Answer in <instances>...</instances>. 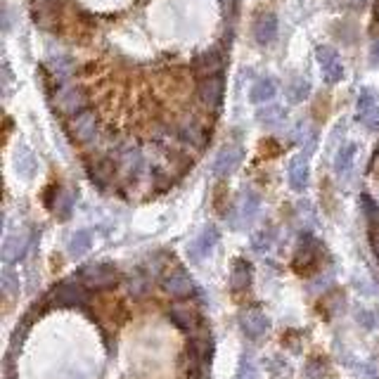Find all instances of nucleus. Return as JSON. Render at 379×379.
<instances>
[{"instance_id":"nucleus-22","label":"nucleus","mask_w":379,"mask_h":379,"mask_svg":"<svg viewBox=\"0 0 379 379\" xmlns=\"http://www.w3.org/2000/svg\"><path fill=\"white\" fill-rule=\"evenodd\" d=\"M249 285H251V263L244 261V258H237L230 270V290L235 294H239L249 290Z\"/></svg>"},{"instance_id":"nucleus-27","label":"nucleus","mask_w":379,"mask_h":379,"mask_svg":"<svg viewBox=\"0 0 379 379\" xmlns=\"http://www.w3.org/2000/svg\"><path fill=\"white\" fill-rule=\"evenodd\" d=\"M36 168H38V159L34 156L31 149L20 147V152H17V171H20V176L31 178L36 173Z\"/></svg>"},{"instance_id":"nucleus-4","label":"nucleus","mask_w":379,"mask_h":379,"mask_svg":"<svg viewBox=\"0 0 379 379\" xmlns=\"http://www.w3.org/2000/svg\"><path fill=\"white\" fill-rule=\"evenodd\" d=\"M47 302L55 306H86L88 292L81 280H64L55 285L47 294Z\"/></svg>"},{"instance_id":"nucleus-21","label":"nucleus","mask_w":379,"mask_h":379,"mask_svg":"<svg viewBox=\"0 0 379 379\" xmlns=\"http://www.w3.org/2000/svg\"><path fill=\"white\" fill-rule=\"evenodd\" d=\"M168 318H171L180 329H185V332H195V329L200 327V315H197V311L192 309V306H185V304L171 306Z\"/></svg>"},{"instance_id":"nucleus-26","label":"nucleus","mask_w":379,"mask_h":379,"mask_svg":"<svg viewBox=\"0 0 379 379\" xmlns=\"http://www.w3.org/2000/svg\"><path fill=\"white\" fill-rule=\"evenodd\" d=\"M27 249H29V237H27V235H12V237L5 239V244H3V258L8 263L20 261V258L27 254Z\"/></svg>"},{"instance_id":"nucleus-28","label":"nucleus","mask_w":379,"mask_h":379,"mask_svg":"<svg viewBox=\"0 0 379 379\" xmlns=\"http://www.w3.org/2000/svg\"><path fill=\"white\" fill-rule=\"evenodd\" d=\"M168 164H171V171H176V176H183L185 171L192 168V156L183 149H168Z\"/></svg>"},{"instance_id":"nucleus-9","label":"nucleus","mask_w":379,"mask_h":379,"mask_svg":"<svg viewBox=\"0 0 379 379\" xmlns=\"http://www.w3.org/2000/svg\"><path fill=\"white\" fill-rule=\"evenodd\" d=\"M119 173V161L117 156H100V159L88 164V178L93 180V185H98L100 190H107L117 180Z\"/></svg>"},{"instance_id":"nucleus-30","label":"nucleus","mask_w":379,"mask_h":379,"mask_svg":"<svg viewBox=\"0 0 379 379\" xmlns=\"http://www.w3.org/2000/svg\"><path fill=\"white\" fill-rule=\"evenodd\" d=\"M90 244H93V235H90L88 230H78L71 235V239H69V254L71 256H83L86 251L90 249Z\"/></svg>"},{"instance_id":"nucleus-32","label":"nucleus","mask_w":379,"mask_h":379,"mask_svg":"<svg viewBox=\"0 0 379 379\" xmlns=\"http://www.w3.org/2000/svg\"><path fill=\"white\" fill-rule=\"evenodd\" d=\"M309 93H311V86H309V81H304V78H294L290 86H287V95H290L292 102H304L309 98Z\"/></svg>"},{"instance_id":"nucleus-29","label":"nucleus","mask_w":379,"mask_h":379,"mask_svg":"<svg viewBox=\"0 0 379 379\" xmlns=\"http://www.w3.org/2000/svg\"><path fill=\"white\" fill-rule=\"evenodd\" d=\"M256 119L261 121L263 126H278L282 119H285V110H282L280 105H266V107H258L256 112Z\"/></svg>"},{"instance_id":"nucleus-20","label":"nucleus","mask_w":379,"mask_h":379,"mask_svg":"<svg viewBox=\"0 0 379 379\" xmlns=\"http://www.w3.org/2000/svg\"><path fill=\"white\" fill-rule=\"evenodd\" d=\"M309 156L306 154H299L292 159L290 164V188L294 192H304L306 188H309Z\"/></svg>"},{"instance_id":"nucleus-5","label":"nucleus","mask_w":379,"mask_h":379,"mask_svg":"<svg viewBox=\"0 0 379 379\" xmlns=\"http://www.w3.org/2000/svg\"><path fill=\"white\" fill-rule=\"evenodd\" d=\"M223 69H225V52L218 50V47L204 50L192 59V71H195L197 78L221 76L223 74Z\"/></svg>"},{"instance_id":"nucleus-42","label":"nucleus","mask_w":379,"mask_h":379,"mask_svg":"<svg viewBox=\"0 0 379 379\" xmlns=\"http://www.w3.org/2000/svg\"><path fill=\"white\" fill-rule=\"evenodd\" d=\"M353 3H365V0H353Z\"/></svg>"},{"instance_id":"nucleus-14","label":"nucleus","mask_w":379,"mask_h":379,"mask_svg":"<svg viewBox=\"0 0 379 379\" xmlns=\"http://www.w3.org/2000/svg\"><path fill=\"white\" fill-rule=\"evenodd\" d=\"M358 121L370 131L379 128V100L372 90L363 88L358 98Z\"/></svg>"},{"instance_id":"nucleus-19","label":"nucleus","mask_w":379,"mask_h":379,"mask_svg":"<svg viewBox=\"0 0 379 379\" xmlns=\"http://www.w3.org/2000/svg\"><path fill=\"white\" fill-rule=\"evenodd\" d=\"M239 325H242V332L249 336V339H261L270 329V318L261 311H246L244 315L239 318Z\"/></svg>"},{"instance_id":"nucleus-17","label":"nucleus","mask_w":379,"mask_h":379,"mask_svg":"<svg viewBox=\"0 0 379 379\" xmlns=\"http://www.w3.org/2000/svg\"><path fill=\"white\" fill-rule=\"evenodd\" d=\"M117 161H119V171L128 173L131 180H135L145 168V159H142V152L138 147H121L117 152Z\"/></svg>"},{"instance_id":"nucleus-8","label":"nucleus","mask_w":379,"mask_h":379,"mask_svg":"<svg viewBox=\"0 0 379 379\" xmlns=\"http://www.w3.org/2000/svg\"><path fill=\"white\" fill-rule=\"evenodd\" d=\"M197 98L209 112L218 114L221 105H223V74L200 78V88H197Z\"/></svg>"},{"instance_id":"nucleus-15","label":"nucleus","mask_w":379,"mask_h":379,"mask_svg":"<svg viewBox=\"0 0 379 379\" xmlns=\"http://www.w3.org/2000/svg\"><path fill=\"white\" fill-rule=\"evenodd\" d=\"M242 159H244V152H242V147H237V145H225L223 149H221L218 154H216V159H214V173L218 178H225V176H230V173H235L239 168V164H242Z\"/></svg>"},{"instance_id":"nucleus-11","label":"nucleus","mask_w":379,"mask_h":379,"mask_svg":"<svg viewBox=\"0 0 379 379\" xmlns=\"http://www.w3.org/2000/svg\"><path fill=\"white\" fill-rule=\"evenodd\" d=\"M315 57H318V64H320L322 69V78L332 86V83H339L341 76H344V64H341L339 55H336V50L327 45H320L315 50Z\"/></svg>"},{"instance_id":"nucleus-41","label":"nucleus","mask_w":379,"mask_h":379,"mask_svg":"<svg viewBox=\"0 0 379 379\" xmlns=\"http://www.w3.org/2000/svg\"><path fill=\"white\" fill-rule=\"evenodd\" d=\"M375 22H379V0H377V5H375Z\"/></svg>"},{"instance_id":"nucleus-6","label":"nucleus","mask_w":379,"mask_h":379,"mask_svg":"<svg viewBox=\"0 0 379 379\" xmlns=\"http://www.w3.org/2000/svg\"><path fill=\"white\" fill-rule=\"evenodd\" d=\"M258 209H261V197H258L254 190L242 192V200H239L237 207L230 211V225L235 228V230L249 225L251 221L258 216Z\"/></svg>"},{"instance_id":"nucleus-35","label":"nucleus","mask_w":379,"mask_h":379,"mask_svg":"<svg viewBox=\"0 0 379 379\" xmlns=\"http://www.w3.org/2000/svg\"><path fill=\"white\" fill-rule=\"evenodd\" d=\"M360 204H363V211H365V216H368L370 223L379 225V204L372 200V197H368V195L360 197Z\"/></svg>"},{"instance_id":"nucleus-33","label":"nucleus","mask_w":379,"mask_h":379,"mask_svg":"<svg viewBox=\"0 0 379 379\" xmlns=\"http://www.w3.org/2000/svg\"><path fill=\"white\" fill-rule=\"evenodd\" d=\"M237 379H258V370H256V365H254V358H251V353H244L242 360H239Z\"/></svg>"},{"instance_id":"nucleus-38","label":"nucleus","mask_w":379,"mask_h":379,"mask_svg":"<svg viewBox=\"0 0 379 379\" xmlns=\"http://www.w3.org/2000/svg\"><path fill=\"white\" fill-rule=\"evenodd\" d=\"M370 244H372V251H375V256L379 258V225L370 228Z\"/></svg>"},{"instance_id":"nucleus-40","label":"nucleus","mask_w":379,"mask_h":379,"mask_svg":"<svg viewBox=\"0 0 379 379\" xmlns=\"http://www.w3.org/2000/svg\"><path fill=\"white\" fill-rule=\"evenodd\" d=\"M221 5H223V8H225V10L232 15V12H235V8H237V0H221Z\"/></svg>"},{"instance_id":"nucleus-23","label":"nucleus","mask_w":379,"mask_h":379,"mask_svg":"<svg viewBox=\"0 0 379 379\" xmlns=\"http://www.w3.org/2000/svg\"><path fill=\"white\" fill-rule=\"evenodd\" d=\"M275 93H278V83H275L273 78L263 76L254 81V86L249 90V100L254 102V105H266L268 100L275 98Z\"/></svg>"},{"instance_id":"nucleus-16","label":"nucleus","mask_w":379,"mask_h":379,"mask_svg":"<svg viewBox=\"0 0 379 379\" xmlns=\"http://www.w3.org/2000/svg\"><path fill=\"white\" fill-rule=\"evenodd\" d=\"M251 29H254V38L258 45H270L278 36V17L273 12H261Z\"/></svg>"},{"instance_id":"nucleus-2","label":"nucleus","mask_w":379,"mask_h":379,"mask_svg":"<svg viewBox=\"0 0 379 379\" xmlns=\"http://www.w3.org/2000/svg\"><path fill=\"white\" fill-rule=\"evenodd\" d=\"M78 280L88 290H110L119 282V270L112 263H88L78 270Z\"/></svg>"},{"instance_id":"nucleus-31","label":"nucleus","mask_w":379,"mask_h":379,"mask_svg":"<svg viewBox=\"0 0 379 379\" xmlns=\"http://www.w3.org/2000/svg\"><path fill=\"white\" fill-rule=\"evenodd\" d=\"M52 209H55V214L59 216V218L67 221L71 216V209H74V195L67 190H59L55 195V204H52Z\"/></svg>"},{"instance_id":"nucleus-34","label":"nucleus","mask_w":379,"mask_h":379,"mask_svg":"<svg viewBox=\"0 0 379 379\" xmlns=\"http://www.w3.org/2000/svg\"><path fill=\"white\" fill-rule=\"evenodd\" d=\"M273 239H275V230H273V228H268V230H261V232L254 235L251 246H254L256 251H268L270 246H273Z\"/></svg>"},{"instance_id":"nucleus-36","label":"nucleus","mask_w":379,"mask_h":379,"mask_svg":"<svg viewBox=\"0 0 379 379\" xmlns=\"http://www.w3.org/2000/svg\"><path fill=\"white\" fill-rule=\"evenodd\" d=\"M128 290L133 297H142V294L147 292V278L142 273H135V275H131V280H128Z\"/></svg>"},{"instance_id":"nucleus-1","label":"nucleus","mask_w":379,"mask_h":379,"mask_svg":"<svg viewBox=\"0 0 379 379\" xmlns=\"http://www.w3.org/2000/svg\"><path fill=\"white\" fill-rule=\"evenodd\" d=\"M320 256H322V244L318 242L313 235H302V242H299V249L294 254V270L304 278L315 273L320 268Z\"/></svg>"},{"instance_id":"nucleus-18","label":"nucleus","mask_w":379,"mask_h":379,"mask_svg":"<svg viewBox=\"0 0 379 379\" xmlns=\"http://www.w3.org/2000/svg\"><path fill=\"white\" fill-rule=\"evenodd\" d=\"M188 356L192 360L195 368H204L207 363H211V356H214V339L211 334H202V336H195L188 346Z\"/></svg>"},{"instance_id":"nucleus-13","label":"nucleus","mask_w":379,"mask_h":379,"mask_svg":"<svg viewBox=\"0 0 379 379\" xmlns=\"http://www.w3.org/2000/svg\"><path fill=\"white\" fill-rule=\"evenodd\" d=\"M218 239H221V232H218V228L216 225H207L204 230L197 235L195 239L190 242L188 246V256H190V261H202L204 256H209L214 251V246L218 244Z\"/></svg>"},{"instance_id":"nucleus-10","label":"nucleus","mask_w":379,"mask_h":379,"mask_svg":"<svg viewBox=\"0 0 379 379\" xmlns=\"http://www.w3.org/2000/svg\"><path fill=\"white\" fill-rule=\"evenodd\" d=\"M173 135H176L183 145H190L195 149H204L209 142V135L207 131H204V126L197 124L195 119H183V121H178L173 126Z\"/></svg>"},{"instance_id":"nucleus-25","label":"nucleus","mask_w":379,"mask_h":379,"mask_svg":"<svg viewBox=\"0 0 379 379\" xmlns=\"http://www.w3.org/2000/svg\"><path fill=\"white\" fill-rule=\"evenodd\" d=\"M356 154H358V147L353 142H346L336 149L334 154V171L336 176H348V171L353 168V161H356Z\"/></svg>"},{"instance_id":"nucleus-7","label":"nucleus","mask_w":379,"mask_h":379,"mask_svg":"<svg viewBox=\"0 0 379 379\" xmlns=\"http://www.w3.org/2000/svg\"><path fill=\"white\" fill-rule=\"evenodd\" d=\"M69 133L76 142L93 147V142L98 140V119H95V114L88 110L76 114L69 121Z\"/></svg>"},{"instance_id":"nucleus-39","label":"nucleus","mask_w":379,"mask_h":379,"mask_svg":"<svg viewBox=\"0 0 379 379\" xmlns=\"http://www.w3.org/2000/svg\"><path fill=\"white\" fill-rule=\"evenodd\" d=\"M370 62L372 64H379V40L372 45V55H370Z\"/></svg>"},{"instance_id":"nucleus-12","label":"nucleus","mask_w":379,"mask_h":379,"mask_svg":"<svg viewBox=\"0 0 379 379\" xmlns=\"http://www.w3.org/2000/svg\"><path fill=\"white\" fill-rule=\"evenodd\" d=\"M164 290L171 294V297H190L192 292H195V282L188 275V270L180 268V266H173L171 270H166L164 273Z\"/></svg>"},{"instance_id":"nucleus-37","label":"nucleus","mask_w":379,"mask_h":379,"mask_svg":"<svg viewBox=\"0 0 379 379\" xmlns=\"http://www.w3.org/2000/svg\"><path fill=\"white\" fill-rule=\"evenodd\" d=\"M17 285H20V280L15 278V273H12L10 268H5V273H3V290L5 294H12L17 290Z\"/></svg>"},{"instance_id":"nucleus-3","label":"nucleus","mask_w":379,"mask_h":379,"mask_svg":"<svg viewBox=\"0 0 379 379\" xmlns=\"http://www.w3.org/2000/svg\"><path fill=\"white\" fill-rule=\"evenodd\" d=\"M88 107V95L81 86H67L62 83L55 93V110L67 119H74L76 114L86 112Z\"/></svg>"},{"instance_id":"nucleus-24","label":"nucleus","mask_w":379,"mask_h":379,"mask_svg":"<svg viewBox=\"0 0 379 379\" xmlns=\"http://www.w3.org/2000/svg\"><path fill=\"white\" fill-rule=\"evenodd\" d=\"M47 71L52 74V78H55V83H67L69 81V76L74 74V69H76V64H74V59L67 57V55H57V57H52L50 62H47Z\"/></svg>"}]
</instances>
